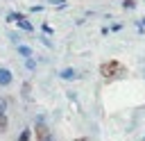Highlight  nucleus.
Listing matches in <instances>:
<instances>
[{"instance_id": "f257e3e1", "label": "nucleus", "mask_w": 145, "mask_h": 141, "mask_svg": "<svg viewBox=\"0 0 145 141\" xmlns=\"http://www.w3.org/2000/svg\"><path fill=\"white\" fill-rule=\"evenodd\" d=\"M122 73H127V70H125V66H122L120 61H116V59L104 61V64L100 66V75H102L104 80H113V77H118V75H122Z\"/></svg>"}, {"instance_id": "f03ea898", "label": "nucleus", "mask_w": 145, "mask_h": 141, "mask_svg": "<svg viewBox=\"0 0 145 141\" xmlns=\"http://www.w3.org/2000/svg\"><path fill=\"white\" fill-rule=\"evenodd\" d=\"M7 23H16L20 30H25V32H32V23H29V20H25V16H23V14L9 11V14H7Z\"/></svg>"}, {"instance_id": "7ed1b4c3", "label": "nucleus", "mask_w": 145, "mask_h": 141, "mask_svg": "<svg viewBox=\"0 0 145 141\" xmlns=\"http://www.w3.org/2000/svg\"><path fill=\"white\" fill-rule=\"evenodd\" d=\"M11 80H14L11 70H9V68H0V86H9Z\"/></svg>"}, {"instance_id": "20e7f679", "label": "nucleus", "mask_w": 145, "mask_h": 141, "mask_svg": "<svg viewBox=\"0 0 145 141\" xmlns=\"http://www.w3.org/2000/svg\"><path fill=\"white\" fill-rule=\"evenodd\" d=\"M36 136H39V141H52V134L45 125H36Z\"/></svg>"}, {"instance_id": "39448f33", "label": "nucleus", "mask_w": 145, "mask_h": 141, "mask_svg": "<svg viewBox=\"0 0 145 141\" xmlns=\"http://www.w3.org/2000/svg\"><path fill=\"white\" fill-rule=\"evenodd\" d=\"M61 77H63V80H75V77H77V70L66 68V70H61Z\"/></svg>"}, {"instance_id": "423d86ee", "label": "nucleus", "mask_w": 145, "mask_h": 141, "mask_svg": "<svg viewBox=\"0 0 145 141\" xmlns=\"http://www.w3.org/2000/svg\"><path fill=\"white\" fill-rule=\"evenodd\" d=\"M18 52H20V55H23L25 59H27V57H32V50H29L27 45H18Z\"/></svg>"}, {"instance_id": "0eeeda50", "label": "nucleus", "mask_w": 145, "mask_h": 141, "mask_svg": "<svg viewBox=\"0 0 145 141\" xmlns=\"http://www.w3.org/2000/svg\"><path fill=\"white\" fill-rule=\"evenodd\" d=\"M29 136H32V134H29V130H23V132H20V136H18V141H29Z\"/></svg>"}, {"instance_id": "6e6552de", "label": "nucleus", "mask_w": 145, "mask_h": 141, "mask_svg": "<svg viewBox=\"0 0 145 141\" xmlns=\"http://www.w3.org/2000/svg\"><path fill=\"white\" fill-rule=\"evenodd\" d=\"M5 130H7V116L0 114V132H5Z\"/></svg>"}, {"instance_id": "1a4fd4ad", "label": "nucleus", "mask_w": 145, "mask_h": 141, "mask_svg": "<svg viewBox=\"0 0 145 141\" xmlns=\"http://www.w3.org/2000/svg\"><path fill=\"white\" fill-rule=\"evenodd\" d=\"M122 7H125V9H134V7H136V2H134V0H125V2H122Z\"/></svg>"}, {"instance_id": "9d476101", "label": "nucleus", "mask_w": 145, "mask_h": 141, "mask_svg": "<svg viewBox=\"0 0 145 141\" xmlns=\"http://www.w3.org/2000/svg\"><path fill=\"white\" fill-rule=\"evenodd\" d=\"M5 111H7V100L0 96V114H5Z\"/></svg>"}, {"instance_id": "9b49d317", "label": "nucleus", "mask_w": 145, "mask_h": 141, "mask_svg": "<svg viewBox=\"0 0 145 141\" xmlns=\"http://www.w3.org/2000/svg\"><path fill=\"white\" fill-rule=\"evenodd\" d=\"M75 141H88V139H75Z\"/></svg>"}]
</instances>
